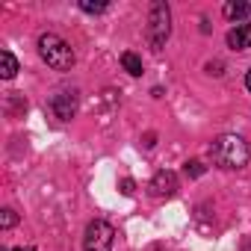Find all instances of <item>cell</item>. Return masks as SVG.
<instances>
[{
  "mask_svg": "<svg viewBox=\"0 0 251 251\" xmlns=\"http://www.w3.org/2000/svg\"><path fill=\"white\" fill-rule=\"evenodd\" d=\"M148 189H151L154 198H172V195L177 192V175L169 172V169H163V172H157V175L151 177Z\"/></svg>",
  "mask_w": 251,
  "mask_h": 251,
  "instance_id": "5",
  "label": "cell"
},
{
  "mask_svg": "<svg viewBox=\"0 0 251 251\" xmlns=\"http://www.w3.org/2000/svg\"><path fill=\"white\" fill-rule=\"evenodd\" d=\"M80 9H83V12H89V15H98V12H103V9H106V3H92V0H80Z\"/></svg>",
  "mask_w": 251,
  "mask_h": 251,
  "instance_id": "11",
  "label": "cell"
},
{
  "mask_svg": "<svg viewBox=\"0 0 251 251\" xmlns=\"http://www.w3.org/2000/svg\"><path fill=\"white\" fill-rule=\"evenodd\" d=\"M145 36H148L151 50H163L166 48V42L172 36V12H169V3H163V0H154V3H151Z\"/></svg>",
  "mask_w": 251,
  "mask_h": 251,
  "instance_id": "3",
  "label": "cell"
},
{
  "mask_svg": "<svg viewBox=\"0 0 251 251\" xmlns=\"http://www.w3.org/2000/svg\"><path fill=\"white\" fill-rule=\"evenodd\" d=\"M245 86H248V92H251V71L245 74Z\"/></svg>",
  "mask_w": 251,
  "mask_h": 251,
  "instance_id": "15",
  "label": "cell"
},
{
  "mask_svg": "<svg viewBox=\"0 0 251 251\" xmlns=\"http://www.w3.org/2000/svg\"><path fill=\"white\" fill-rule=\"evenodd\" d=\"M39 56L53 68V71H71L74 68V50L65 39H59L56 33H45L39 36Z\"/></svg>",
  "mask_w": 251,
  "mask_h": 251,
  "instance_id": "2",
  "label": "cell"
},
{
  "mask_svg": "<svg viewBox=\"0 0 251 251\" xmlns=\"http://www.w3.org/2000/svg\"><path fill=\"white\" fill-rule=\"evenodd\" d=\"M210 154H213V163L222 166V169H242L251 157V148H248L245 139H239L233 133H225L213 142Z\"/></svg>",
  "mask_w": 251,
  "mask_h": 251,
  "instance_id": "1",
  "label": "cell"
},
{
  "mask_svg": "<svg viewBox=\"0 0 251 251\" xmlns=\"http://www.w3.org/2000/svg\"><path fill=\"white\" fill-rule=\"evenodd\" d=\"M112 242H115V230L109 222L103 219L89 222L86 236H83V251H112Z\"/></svg>",
  "mask_w": 251,
  "mask_h": 251,
  "instance_id": "4",
  "label": "cell"
},
{
  "mask_svg": "<svg viewBox=\"0 0 251 251\" xmlns=\"http://www.w3.org/2000/svg\"><path fill=\"white\" fill-rule=\"evenodd\" d=\"M50 112L59 118V121H71L74 112H77V95L74 92H56L50 98Z\"/></svg>",
  "mask_w": 251,
  "mask_h": 251,
  "instance_id": "6",
  "label": "cell"
},
{
  "mask_svg": "<svg viewBox=\"0 0 251 251\" xmlns=\"http://www.w3.org/2000/svg\"><path fill=\"white\" fill-rule=\"evenodd\" d=\"M121 192L130 195V192H133V180H121Z\"/></svg>",
  "mask_w": 251,
  "mask_h": 251,
  "instance_id": "14",
  "label": "cell"
},
{
  "mask_svg": "<svg viewBox=\"0 0 251 251\" xmlns=\"http://www.w3.org/2000/svg\"><path fill=\"white\" fill-rule=\"evenodd\" d=\"M227 45H230L233 50L251 48V24H236V27L227 33Z\"/></svg>",
  "mask_w": 251,
  "mask_h": 251,
  "instance_id": "7",
  "label": "cell"
},
{
  "mask_svg": "<svg viewBox=\"0 0 251 251\" xmlns=\"http://www.w3.org/2000/svg\"><path fill=\"white\" fill-rule=\"evenodd\" d=\"M15 222H18L15 210H3V216H0V227H12Z\"/></svg>",
  "mask_w": 251,
  "mask_h": 251,
  "instance_id": "13",
  "label": "cell"
},
{
  "mask_svg": "<svg viewBox=\"0 0 251 251\" xmlns=\"http://www.w3.org/2000/svg\"><path fill=\"white\" fill-rule=\"evenodd\" d=\"M15 251H36V248H33V245H27V248H15Z\"/></svg>",
  "mask_w": 251,
  "mask_h": 251,
  "instance_id": "16",
  "label": "cell"
},
{
  "mask_svg": "<svg viewBox=\"0 0 251 251\" xmlns=\"http://www.w3.org/2000/svg\"><path fill=\"white\" fill-rule=\"evenodd\" d=\"M248 12H251L248 3H225V18H230V21L233 18H245Z\"/></svg>",
  "mask_w": 251,
  "mask_h": 251,
  "instance_id": "10",
  "label": "cell"
},
{
  "mask_svg": "<svg viewBox=\"0 0 251 251\" xmlns=\"http://www.w3.org/2000/svg\"><path fill=\"white\" fill-rule=\"evenodd\" d=\"M186 175H189V177H201V175H204V163H201V160H189V163H186Z\"/></svg>",
  "mask_w": 251,
  "mask_h": 251,
  "instance_id": "12",
  "label": "cell"
},
{
  "mask_svg": "<svg viewBox=\"0 0 251 251\" xmlns=\"http://www.w3.org/2000/svg\"><path fill=\"white\" fill-rule=\"evenodd\" d=\"M18 74V59L9 53V50H3V53H0V77H3V80H12Z\"/></svg>",
  "mask_w": 251,
  "mask_h": 251,
  "instance_id": "8",
  "label": "cell"
},
{
  "mask_svg": "<svg viewBox=\"0 0 251 251\" xmlns=\"http://www.w3.org/2000/svg\"><path fill=\"white\" fill-rule=\"evenodd\" d=\"M121 65H124V71L133 74V77H139V74H142V59H139L133 50H124V53H121Z\"/></svg>",
  "mask_w": 251,
  "mask_h": 251,
  "instance_id": "9",
  "label": "cell"
}]
</instances>
